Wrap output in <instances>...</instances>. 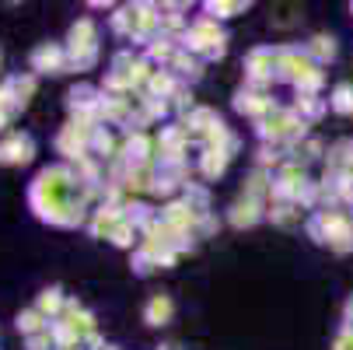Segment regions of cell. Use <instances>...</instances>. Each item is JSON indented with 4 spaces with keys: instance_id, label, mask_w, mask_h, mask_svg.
<instances>
[]
</instances>
